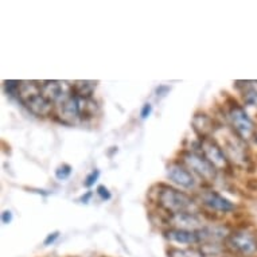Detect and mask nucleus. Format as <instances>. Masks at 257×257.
Instances as JSON below:
<instances>
[{"instance_id": "f257e3e1", "label": "nucleus", "mask_w": 257, "mask_h": 257, "mask_svg": "<svg viewBox=\"0 0 257 257\" xmlns=\"http://www.w3.org/2000/svg\"><path fill=\"white\" fill-rule=\"evenodd\" d=\"M18 100L25 105L26 109L38 117L50 116L55 106L53 102L45 97L41 84L37 81H21Z\"/></svg>"}, {"instance_id": "f03ea898", "label": "nucleus", "mask_w": 257, "mask_h": 257, "mask_svg": "<svg viewBox=\"0 0 257 257\" xmlns=\"http://www.w3.org/2000/svg\"><path fill=\"white\" fill-rule=\"evenodd\" d=\"M156 202L163 210L170 214L186 213V211L197 210V203L189 194L181 190H177L171 186L160 185L156 191Z\"/></svg>"}, {"instance_id": "7ed1b4c3", "label": "nucleus", "mask_w": 257, "mask_h": 257, "mask_svg": "<svg viewBox=\"0 0 257 257\" xmlns=\"http://www.w3.org/2000/svg\"><path fill=\"white\" fill-rule=\"evenodd\" d=\"M225 246L236 254L253 257L257 254V236L249 229H236L229 233L225 240Z\"/></svg>"}, {"instance_id": "20e7f679", "label": "nucleus", "mask_w": 257, "mask_h": 257, "mask_svg": "<svg viewBox=\"0 0 257 257\" xmlns=\"http://www.w3.org/2000/svg\"><path fill=\"white\" fill-rule=\"evenodd\" d=\"M182 163L191 170V173L197 174L201 179L206 182H213L217 178V171L214 166L203 156L194 151L182 152Z\"/></svg>"}, {"instance_id": "39448f33", "label": "nucleus", "mask_w": 257, "mask_h": 257, "mask_svg": "<svg viewBox=\"0 0 257 257\" xmlns=\"http://www.w3.org/2000/svg\"><path fill=\"white\" fill-rule=\"evenodd\" d=\"M228 120L232 125L234 134L240 136L242 140H248L252 138L254 132V122L240 104L234 102L228 110Z\"/></svg>"}, {"instance_id": "423d86ee", "label": "nucleus", "mask_w": 257, "mask_h": 257, "mask_svg": "<svg viewBox=\"0 0 257 257\" xmlns=\"http://www.w3.org/2000/svg\"><path fill=\"white\" fill-rule=\"evenodd\" d=\"M201 150L203 156L206 158L211 165L217 170H226L229 166V159L223 148L217 143V140L213 138H205L201 139Z\"/></svg>"}, {"instance_id": "0eeeda50", "label": "nucleus", "mask_w": 257, "mask_h": 257, "mask_svg": "<svg viewBox=\"0 0 257 257\" xmlns=\"http://www.w3.org/2000/svg\"><path fill=\"white\" fill-rule=\"evenodd\" d=\"M199 199L210 210L218 211V213L226 214V213H232V211L236 210V205L230 199L223 197L222 194H219L218 191H214V190H205V191H202L199 194Z\"/></svg>"}, {"instance_id": "6e6552de", "label": "nucleus", "mask_w": 257, "mask_h": 257, "mask_svg": "<svg viewBox=\"0 0 257 257\" xmlns=\"http://www.w3.org/2000/svg\"><path fill=\"white\" fill-rule=\"evenodd\" d=\"M41 88H42L45 97L53 102L55 106L68 96H70L73 92V86L69 85L66 81H43Z\"/></svg>"}, {"instance_id": "1a4fd4ad", "label": "nucleus", "mask_w": 257, "mask_h": 257, "mask_svg": "<svg viewBox=\"0 0 257 257\" xmlns=\"http://www.w3.org/2000/svg\"><path fill=\"white\" fill-rule=\"evenodd\" d=\"M57 112H58V117L61 118V121L65 124H74L81 120L80 100L76 93L72 92L70 96L59 102L57 105Z\"/></svg>"}, {"instance_id": "9d476101", "label": "nucleus", "mask_w": 257, "mask_h": 257, "mask_svg": "<svg viewBox=\"0 0 257 257\" xmlns=\"http://www.w3.org/2000/svg\"><path fill=\"white\" fill-rule=\"evenodd\" d=\"M167 178L183 189H193L197 185L193 173L183 163H177V162L170 163L167 166Z\"/></svg>"}, {"instance_id": "9b49d317", "label": "nucleus", "mask_w": 257, "mask_h": 257, "mask_svg": "<svg viewBox=\"0 0 257 257\" xmlns=\"http://www.w3.org/2000/svg\"><path fill=\"white\" fill-rule=\"evenodd\" d=\"M223 151L226 154L229 160H232L237 165L244 163L246 160V147L244 146V140L237 134H229L225 138Z\"/></svg>"}, {"instance_id": "f8f14e48", "label": "nucleus", "mask_w": 257, "mask_h": 257, "mask_svg": "<svg viewBox=\"0 0 257 257\" xmlns=\"http://www.w3.org/2000/svg\"><path fill=\"white\" fill-rule=\"evenodd\" d=\"M165 238L170 242L183 245H194L199 244V237L197 234V230H187V229L171 228L165 230Z\"/></svg>"}, {"instance_id": "ddd939ff", "label": "nucleus", "mask_w": 257, "mask_h": 257, "mask_svg": "<svg viewBox=\"0 0 257 257\" xmlns=\"http://www.w3.org/2000/svg\"><path fill=\"white\" fill-rule=\"evenodd\" d=\"M171 221L174 225L179 229H187V230H198L203 228L202 221L194 211H186V213H178L171 215Z\"/></svg>"}, {"instance_id": "4468645a", "label": "nucleus", "mask_w": 257, "mask_h": 257, "mask_svg": "<svg viewBox=\"0 0 257 257\" xmlns=\"http://www.w3.org/2000/svg\"><path fill=\"white\" fill-rule=\"evenodd\" d=\"M193 128H194L195 134L201 136V139L210 138L211 134L215 132L214 120L206 113H195V116L193 117Z\"/></svg>"}, {"instance_id": "2eb2a0df", "label": "nucleus", "mask_w": 257, "mask_h": 257, "mask_svg": "<svg viewBox=\"0 0 257 257\" xmlns=\"http://www.w3.org/2000/svg\"><path fill=\"white\" fill-rule=\"evenodd\" d=\"M78 100H80L81 120H89V118H93L97 114L98 105L94 98H84L78 96Z\"/></svg>"}, {"instance_id": "dca6fc26", "label": "nucleus", "mask_w": 257, "mask_h": 257, "mask_svg": "<svg viewBox=\"0 0 257 257\" xmlns=\"http://www.w3.org/2000/svg\"><path fill=\"white\" fill-rule=\"evenodd\" d=\"M73 86V92L76 93L77 96L84 98L93 97V93L96 90L97 82L94 81H76Z\"/></svg>"}, {"instance_id": "f3484780", "label": "nucleus", "mask_w": 257, "mask_h": 257, "mask_svg": "<svg viewBox=\"0 0 257 257\" xmlns=\"http://www.w3.org/2000/svg\"><path fill=\"white\" fill-rule=\"evenodd\" d=\"M242 84V98L246 105H256L257 104V88L256 82H250V81H241Z\"/></svg>"}, {"instance_id": "a211bd4d", "label": "nucleus", "mask_w": 257, "mask_h": 257, "mask_svg": "<svg viewBox=\"0 0 257 257\" xmlns=\"http://www.w3.org/2000/svg\"><path fill=\"white\" fill-rule=\"evenodd\" d=\"M167 256L169 257H203L201 252L197 250H183V249L178 248H170L167 250Z\"/></svg>"}, {"instance_id": "6ab92c4d", "label": "nucleus", "mask_w": 257, "mask_h": 257, "mask_svg": "<svg viewBox=\"0 0 257 257\" xmlns=\"http://www.w3.org/2000/svg\"><path fill=\"white\" fill-rule=\"evenodd\" d=\"M5 86V92L7 93V96L10 97H18L19 98V88H21V81L10 80L3 82Z\"/></svg>"}, {"instance_id": "aec40b11", "label": "nucleus", "mask_w": 257, "mask_h": 257, "mask_svg": "<svg viewBox=\"0 0 257 257\" xmlns=\"http://www.w3.org/2000/svg\"><path fill=\"white\" fill-rule=\"evenodd\" d=\"M73 174V167L68 163H62L61 166H58L57 169H55V178L58 179V181H66L70 178V175Z\"/></svg>"}, {"instance_id": "412c9836", "label": "nucleus", "mask_w": 257, "mask_h": 257, "mask_svg": "<svg viewBox=\"0 0 257 257\" xmlns=\"http://www.w3.org/2000/svg\"><path fill=\"white\" fill-rule=\"evenodd\" d=\"M100 175H101L100 170H92V171H90V173L86 175V178H85V181H84L85 187H88V189H89V187L94 186V183L98 181Z\"/></svg>"}, {"instance_id": "4be33fe9", "label": "nucleus", "mask_w": 257, "mask_h": 257, "mask_svg": "<svg viewBox=\"0 0 257 257\" xmlns=\"http://www.w3.org/2000/svg\"><path fill=\"white\" fill-rule=\"evenodd\" d=\"M96 193H97V195L100 197V199H102V201H109L110 198H112V194H110V191L108 190V187L104 185H100L97 186V189H96Z\"/></svg>"}, {"instance_id": "5701e85b", "label": "nucleus", "mask_w": 257, "mask_h": 257, "mask_svg": "<svg viewBox=\"0 0 257 257\" xmlns=\"http://www.w3.org/2000/svg\"><path fill=\"white\" fill-rule=\"evenodd\" d=\"M170 90H171V86H170V85H159V86L155 89L156 97L158 98L166 97V96L170 93Z\"/></svg>"}, {"instance_id": "b1692460", "label": "nucleus", "mask_w": 257, "mask_h": 257, "mask_svg": "<svg viewBox=\"0 0 257 257\" xmlns=\"http://www.w3.org/2000/svg\"><path fill=\"white\" fill-rule=\"evenodd\" d=\"M59 234H61V233H59L58 230L49 233L46 236V238H45V241H43V245H45V246H50V245H53L55 241L59 238Z\"/></svg>"}, {"instance_id": "393cba45", "label": "nucleus", "mask_w": 257, "mask_h": 257, "mask_svg": "<svg viewBox=\"0 0 257 257\" xmlns=\"http://www.w3.org/2000/svg\"><path fill=\"white\" fill-rule=\"evenodd\" d=\"M152 113V105L150 102H146L143 106H142V109H140V118L142 120H146L151 116Z\"/></svg>"}, {"instance_id": "a878e982", "label": "nucleus", "mask_w": 257, "mask_h": 257, "mask_svg": "<svg viewBox=\"0 0 257 257\" xmlns=\"http://www.w3.org/2000/svg\"><path fill=\"white\" fill-rule=\"evenodd\" d=\"M14 219V214L11 210H5L2 213V222L5 223V225H9V223L13 222Z\"/></svg>"}, {"instance_id": "bb28decb", "label": "nucleus", "mask_w": 257, "mask_h": 257, "mask_svg": "<svg viewBox=\"0 0 257 257\" xmlns=\"http://www.w3.org/2000/svg\"><path fill=\"white\" fill-rule=\"evenodd\" d=\"M92 197H93V191H90V190H89V191H86V193H85L82 197H80V199H78V201H80L81 203H85V205H88V203L90 202Z\"/></svg>"}, {"instance_id": "cd10ccee", "label": "nucleus", "mask_w": 257, "mask_h": 257, "mask_svg": "<svg viewBox=\"0 0 257 257\" xmlns=\"http://www.w3.org/2000/svg\"><path fill=\"white\" fill-rule=\"evenodd\" d=\"M29 190L31 191V193H37V194L45 195V197L51 194V191H49V190H38V189H29Z\"/></svg>"}, {"instance_id": "c85d7f7f", "label": "nucleus", "mask_w": 257, "mask_h": 257, "mask_svg": "<svg viewBox=\"0 0 257 257\" xmlns=\"http://www.w3.org/2000/svg\"><path fill=\"white\" fill-rule=\"evenodd\" d=\"M256 140H257V138H256Z\"/></svg>"}, {"instance_id": "c756f323", "label": "nucleus", "mask_w": 257, "mask_h": 257, "mask_svg": "<svg viewBox=\"0 0 257 257\" xmlns=\"http://www.w3.org/2000/svg\"><path fill=\"white\" fill-rule=\"evenodd\" d=\"M256 84H257V82H256Z\"/></svg>"}]
</instances>
